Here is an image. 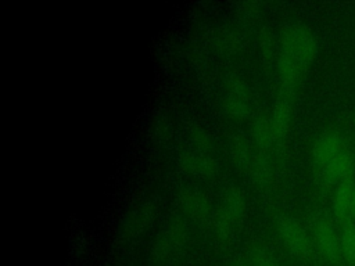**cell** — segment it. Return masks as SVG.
Returning <instances> with one entry per match:
<instances>
[{"label":"cell","instance_id":"cell-1","mask_svg":"<svg viewBox=\"0 0 355 266\" xmlns=\"http://www.w3.org/2000/svg\"><path fill=\"white\" fill-rule=\"evenodd\" d=\"M318 54V39L302 25L287 26L279 39L276 72L280 96L294 98L295 91Z\"/></svg>","mask_w":355,"mask_h":266},{"label":"cell","instance_id":"cell-2","mask_svg":"<svg viewBox=\"0 0 355 266\" xmlns=\"http://www.w3.org/2000/svg\"><path fill=\"white\" fill-rule=\"evenodd\" d=\"M312 165L324 181L341 184L354 180L355 152L341 133L327 130L320 133L311 147Z\"/></svg>","mask_w":355,"mask_h":266},{"label":"cell","instance_id":"cell-3","mask_svg":"<svg viewBox=\"0 0 355 266\" xmlns=\"http://www.w3.org/2000/svg\"><path fill=\"white\" fill-rule=\"evenodd\" d=\"M182 169L196 179H212L218 172V157L209 134L197 127L194 129L180 154Z\"/></svg>","mask_w":355,"mask_h":266},{"label":"cell","instance_id":"cell-4","mask_svg":"<svg viewBox=\"0 0 355 266\" xmlns=\"http://www.w3.org/2000/svg\"><path fill=\"white\" fill-rule=\"evenodd\" d=\"M247 213L245 195L237 187H229L214 209L209 227L219 241H229L241 226Z\"/></svg>","mask_w":355,"mask_h":266},{"label":"cell","instance_id":"cell-5","mask_svg":"<svg viewBox=\"0 0 355 266\" xmlns=\"http://www.w3.org/2000/svg\"><path fill=\"white\" fill-rule=\"evenodd\" d=\"M276 231L283 247L297 259L308 260L315 254L312 237L294 216L282 215L276 219Z\"/></svg>","mask_w":355,"mask_h":266},{"label":"cell","instance_id":"cell-6","mask_svg":"<svg viewBox=\"0 0 355 266\" xmlns=\"http://www.w3.org/2000/svg\"><path fill=\"white\" fill-rule=\"evenodd\" d=\"M311 237L315 252L324 263H327L329 266H344L340 244V231H337L330 222L324 219L316 220L312 226Z\"/></svg>","mask_w":355,"mask_h":266},{"label":"cell","instance_id":"cell-7","mask_svg":"<svg viewBox=\"0 0 355 266\" xmlns=\"http://www.w3.org/2000/svg\"><path fill=\"white\" fill-rule=\"evenodd\" d=\"M222 108L232 119H247L252 109V94L247 82L239 76H232L222 94Z\"/></svg>","mask_w":355,"mask_h":266},{"label":"cell","instance_id":"cell-8","mask_svg":"<svg viewBox=\"0 0 355 266\" xmlns=\"http://www.w3.org/2000/svg\"><path fill=\"white\" fill-rule=\"evenodd\" d=\"M186 222L183 218H176L159 231L153 245V258L157 262L171 259L184 247L189 233Z\"/></svg>","mask_w":355,"mask_h":266},{"label":"cell","instance_id":"cell-9","mask_svg":"<svg viewBox=\"0 0 355 266\" xmlns=\"http://www.w3.org/2000/svg\"><path fill=\"white\" fill-rule=\"evenodd\" d=\"M178 208L187 222L209 224L214 213L208 197L197 188L182 190L178 195Z\"/></svg>","mask_w":355,"mask_h":266},{"label":"cell","instance_id":"cell-10","mask_svg":"<svg viewBox=\"0 0 355 266\" xmlns=\"http://www.w3.org/2000/svg\"><path fill=\"white\" fill-rule=\"evenodd\" d=\"M155 215V205L146 200L135 204L123 216L121 223V234L125 238H136L148 229Z\"/></svg>","mask_w":355,"mask_h":266},{"label":"cell","instance_id":"cell-11","mask_svg":"<svg viewBox=\"0 0 355 266\" xmlns=\"http://www.w3.org/2000/svg\"><path fill=\"white\" fill-rule=\"evenodd\" d=\"M268 119L276 144H282L287 139L291 129L293 100L279 96Z\"/></svg>","mask_w":355,"mask_h":266},{"label":"cell","instance_id":"cell-12","mask_svg":"<svg viewBox=\"0 0 355 266\" xmlns=\"http://www.w3.org/2000/svg\"><path fill=\"white\" fill-rule=\"evenodd\" d=\"M333 211L341 224H355V181L336 186L333 193Z\"/></svg>","mask_w":355,"mask_h":266},{"label":"cell","instance_id":"cell-13","mask_svg":"<svg viewBox=\"0 0 355 266\" xmlns=\"http://www.w3.org/2000/svg\"><path fill=\"white\" fill-rule=\"evenodd\" d=\"M258 154V148L254 145L251 140L247 137H243L240 134H236L230 140V155L236 165V168L248 175L252 163L255 161V157Z\"/></svg>","mask_w":355,"mask_h":266},{"label":"cell","instance_id":"cell-14","mask_svg":"<svg viewBox=\"0 0 355 266\" xmlns=\"http://www.w3.org/2000/svg\"><path fill=\"white\" fill-rule=\"evenodd\" d=\"M251 141L258 150L263 152H269L272 147L277 145L275 141L268 116L255 118V121L251 125Z\"/></svg>","mask_w":355,"mask_h":266},{"label":"cell","instance_id":"cell-15","mask_svg":"<svg viewBox=\"0 0 355 266\" xmlns=\"http://www.w3.org/2000/svg\"><path fill=\"white\" fill-rule=\"evenodd\" d=\"M340 244L344 266H355V224H341Z\"/></svg>","mask_w":355,"mask_h":266},{"label":"cell","instance_id":"cell-16","mask_svg":"<svg viewBox=\"0 0 355 266\" xmlns=\"http://www.w3.org/2000/svg\"><path fill=\"white\" fill-rule=\"evenodd\" d=\"M250 258H251V263H250L251 266H279L277 262L273 259V256L268 252V249L261 245H257L252 248Z\"/></svg>","mask_w":355,"mask_h":266},{"label":"cell","instance_id":"cell-17","mask_svg":"<svg viewBox=\"0 0 355 266\" xmlns=\"http://www.w3.org/2000/svg\"><path fill=\"white\" fill-rule=\"evenodd\" d=\"M259 48H261L262 54L266 55V57L272 55V53L275 50L272 36H270V33L266 29H262L261 33H259Z\"/></svg>","mask_w":355,"mask_h":266},{"label":"cell","instance_id":"cell-18","mask_svg":"<svg viewBox=\"0 0 355 266\" xmlns=\"http://www.w3.org/2000/svg\"><path fill=\"white\" fill-rule=\"evenodd\" d=\"M237 266H251V265H244V263H240V265H237Z\"/></svg>","mask_w":355,"mask_h":266}]
</instances>
